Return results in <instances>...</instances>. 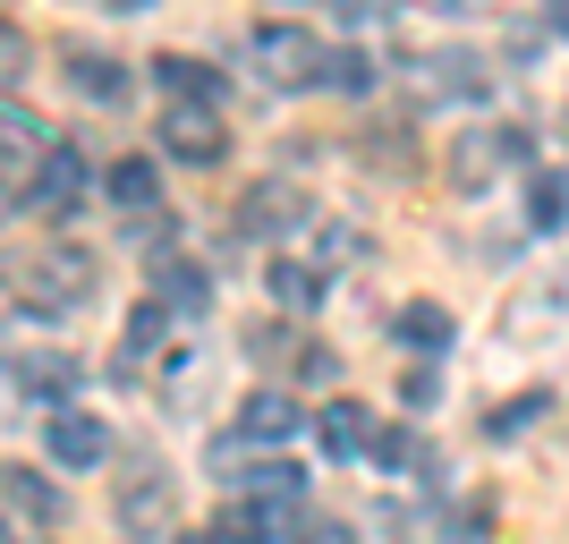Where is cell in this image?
<instances>
[{"instance_id":"3957f363","label":"cell","mask_w":569,"mask_h":544,"mask_svg":"<svg viewBox=\"0 0 569 544\" xmlns=\"http://www.w3.org/2000/svg\"><path fill=\"white\" fill-rule=\"evenodd\" d=\"M400 69H417V95H426V102H476V95H485V60H476V51H459V43L408 51Z\"/></svg>"},{"instance_id":"d4e9b609","label":"cell","mask_w":569,"mask_h":544,"mask_svg":"<svg viewBox=\"0 0 569 544\" xmlns=\"http://www.w3.org/2000/svg\"><path fill=\"white\" fill-rule=\"evenodd\" d=\"M26 383H34V392H69V383H77V357H69V349L26 357Z\"/></svg>"},{"instance_id":"ffe728a7","label":"cell","mask_w":569,"mask_h":544,"mask_svg":"<svg viewBox=\"0 0 569 544\" xmlns=\"http://www.w3.org/2000/svg\"><path fill=\"white\" fill-rule=\"evenodd\" d=\"M527 221H536V230H561L569 221V179L561 170H536V179H527Z\"/></svg>"},{"instance_id":"8992f818","label":"cell","mask_w":569,"mask_h":544,"mask_svg":"<svg viewBox=\"0 0 569 544\" xmlns=\"http://www.w3.org/2000/svg\"><path fill=\"white\" fill-rule=\"evenodd\" d=\"M60 69H69V86L86 102H128V86H137L128 60H111V51H94V43H69V51H60Z\"/></svg>"},{"instance_id":"5bb4252c","label":"cell","mask_w":569,"mask_h":544,"mask_svg":"<svg viewBox=\"0 0 569 544\" xmlns=\"http://www.w3.org/2000/svg\"><path fill=\"white\" fill-rule=\"evenodd\" d=\"M400 340H408L417 357H442V349H451V307H433V298H408V307H400Z\"/></svg>"},{"instance_id":"4fadbf2b","label":"cell","mask_w":569,"mask_h":544,"mask_svg":"<svg viewBox=\"0 0 569 544\" xmlns=\"http://www.w3.org/2000/svg\"><path fill=\"white\" fill-rule=\"evenodd\" d=\"M153 281H162L153 298H162L170 315H204V307H213V281H204V264H179V256H170Z\"/></svg>"},{"instance_id":"5b68a950","label":"cell","mask_w":569,"mask_h":544,"mask_svg":"<svg viewBox=\"0 0 569 544\" xmlns=\"http://www.w3.org/2000/svg\"><path fill=\"white\" fill-rule=\"evenodd\" d=\"M43 451H51V468H102V459H111V426L86 417V408H51Z\"/></svg>"},{"instance_id":"f546056e","label":"cell","mask_w":569,"mask_h":544,"mask_svg":"<svg viewBox=\"0 0 569 544\" xmlns=\"http://www.w3.org/2000/svg\"><path fill=\"white\" fill-rule=\"evenodd\" d=\"M501 137V162H536V137H527V128H493Z\"/></svg>"},{"instance_id":"d6a6232c","label":"cell","mask_w":569,"mask_h":544,"mask_svg":"<svg viewBox=\"0 0 569 544\" xmlns=\"http://www.w3.org/2000/svg\"><path fill=\"white\" fill-rule=\"evenodd\" d=\"M196 544H204V536H196Z\"/></svg>"},{"instance_id":"277c9868","label":"cell","mask_w":569,"mask_h":544,"mask_svg":"<svg viewBox=\"0 0 569 544\" xmlns=\"http://www.w3.org/2000/svg\"><path fill=\"white\" fill-rule=\"evenodd\" d=\"M162 154H170V162L213 170L221 154H230V137H221V111H213V102H170V119H162Z\"/></svg>"},{"instance_id":"83f0119b","label":"cell","mask_w":569,"mask_h":544,"mask_svg":"<svg viewBox=\"0 0 569 544\" xmlns=\"http://www.w3.org/2000/svg\"><path fill=\"white\" fill-rule=\"evenodd\" d=\"M298 536L307 544H357V527L349 520H298Z\"/></svg>"},{"instance_id":"484cf974","label":"cell","mask_w":569,"mask_h":544,"mask_svg":"<svg viewBox=\"0 0 569 544\" xmlns=\"http://www.w3.org/2000/svg\"><path fill=\"white\" fill-rule=\"evenodd\" d=\"M366 451H375L382 468H408V459H417V434H408V426H375V443H366Z\"/></svg>"},{"instance_id":"cb8c5ba5","label":"cell","mask_w":569,"mask_h":544,"mask_svg":"<svg viewBox=\"0 0 569 544\" xmlns=\"http://www.w3.org/2000/svg\"><path fill=\"white\" fill-rule=\"evenodd\" d=\"M272 527H281V511H263L256 494H238L230 511H221V536H230V544H263Z\"/></svg>"},{"instance_id":"4316f807","label":"cell","mask_w":569,"mask_h":544,"mask_svg":"<svg viewBox=\"0 0 569 544\" xmlns=\"http://www.w3.org/2000/svg\"><path fill=\"white\" fill-rule=\"evenodd\" d=\"M18 77H26V26L0 18V86H18Z\"/></svg>"},{"instance_id":"1f68e13d","label":"cell","mask_w":569,"mask_h":544,"mask_svg":"<svg viewBox=\"0 0 569 544\" xmlns=\"http://www.w3.org/2000/svg\"><path fill=\"white\" fill-rule=\"evenodd\" d=\"M9 205H18V196H9V188H0V221H9Z\"/></svg>"},{"instance_id":"ac0fdd59","label":"cell","mask_w":569,"mask_h":544,"mask_svg":"<svg viewBox=\"0 0 569 544\" xmlns=\"http://www.w3.org/2000/svg\"><path fill=\"white\" fill-rule=\"evenodd\" d=\"M289 426H298V408H289L281 392H256V400L238 408V434H247V443H281Z\"/></svg>"},{"instance_id":"2e32d148","label":"cell","mask_w":569,"mask_h":544,"mask_svg":"<svg viewBox=\"0 0 569 544\" xmlns=\"http://www.w3.org/2000/svg\"><path fill=\"white\" fill-rule=\"evenodd\" d=\"M323 86H332V95H375V51H357V43H332L323 51Z\"/></svg>"},{"instance_id":"ba28073f","label":"cell","mask_w":569,"mask_h":544,"mask_svg":"<svg viewBox=\"0 0 569 544\" xmlns=\"http://www.w3.org/2000/svg\"><path fill=\"white\" fill-rule=\"evenodd\" d=\"M102 196H111L119 214L153 221V214H162V170H153V162H137V154H128V162H111V170H102Z\"/></svg>"},{"instance_id":"d6986e66","label":"cell","mask_w":569,"mask_h":544,"mask_svg":"<svg viewBox=\"0 0 569 544\" xmlns=\"http://www.w3.org/2000/svg\"><path fill=\"white\" fill-rule=\"evenodd\" d=\"M247 494H256L263 511H289V502L307 494V476L289 468V459H256V476H247Z\"/></svg>"},{"instance_id":"603a6c76","label":"cell","mask_w":569,"mask_h":544,"mask_svg":"<svg viewBox=\"0 0 569 544\" xmlns=\"http://www.w3.org/2000/svg\"><path fill=\"white\" fill-rule=\"evenodd\" d=\"M493 162H501V137H459L451 145V179H459V188H485Z\"/></svg>"},{"instance_id":"9c48e42d","label":"cell","mask_w":569,"mask_h":544,"mask_svg":"<svg viewBox=\"0 0 569 544\" xmlns=\"http://www.w3.org/2000/svg\"><path fill=\"white\" fill-rule=\"evenodd\" d=\"M315 443L332 451V459H357V451L375 443V417H366L357 400H323L315 408Z\"/></svg>"},{"instance_id":"8fae6325","label":"cell","mask_w":569,"mask_h":544,"mask_svg":"<svg viewBox=\"0 0 569 544\" xmlns=\"http://www.w3.org/2000/svg\"><path fill=\"white\" fill-rule=\"evenodd\" d=\"M86 289H94V264L77 256V247H51V256L34 264V298H43V307L51 298H86Z\"/></svg>"},{"instance_id":"44dd1931","label":"cell","mask_w":569,"mask_h":544,"mask_svg":"<svg viewBox=\"0 0 569 544\" xmlns=\"http://www.w3.org/2000/svg\"><path fill=\"white\" fill-rule=\"evenodd\" d=\"M536 417H552V392H519V400H501L493 417H485V434H493V443H519Z\"/></svg>"},{"instance_id":"7a4b0ae2","label":"cell","mask_w":569,"mask_h":544,"mask_svg":"<svg viewBox=\"0 0 569 544\" xmlns=\"http://www.w3.org/2000/svg\"><path fill=\"white\" fill-rule=\"evenodd\" d=\"M86 188H94V170H86V154L60 137L43 162H34V179H26V214H51V221H60V214L86 205Z\"/></svg>"},{"instance_id":"6da1fadb","label":"cell","mask_w":569,"mask_h":544,"mask_svg":"<svg viewBox=\"0 0 569 544\" xmlns=\"http://www.w3.org/2000/svg\"><path fill=\"white\" fill-rule=\"evenodd\" d=\"M256 69H263V86H281V95L323 86V43H315V26H298V18L256 26Z\"/></svg>"},{"instance_id":"9a60e30c","label":"cell","mask_w":569,"mask_h":544,"mask_svg":"<svg viewBox=\"0 0 569 544\" xmlns=\"http://www.w3.org/2000/svg\"><path fill=\"white\" fill-rule=\"evenodd\" d=\"M153 77L170 86V102H213V95H221V77L204 69V60H188V51H162V60H153Z\"/></svg>"},{"instance_id":"7c38bea8","label":"cell","mask_w":569,"mask_h":544,"mask_svg":"<svg viewBox=\"0 0 569 544\" xmlns=\"http://www.w3.org/2000/svg\"><path fill=\"white\" fill-rule=\"evenodd\" d=\"M119 520L137 527V536H153V527L170 520V485H162V468H137V485H119Z\"/></svg>"},{"instance_id":"f1b7e54d","label":"cell","mask_w":569,"mask_h":544,"mask_svg":"<svg viewBox=\"0 0 569 544\" xmlns=\"http://www.w3.org/2000/svg\"><path fill=\"white\" fill-rule=\"evenodd\" d=\"M433 392H442V383H433V366H417V375L400 383V400H408V408H433Z\"/></svg>"},{"instance_id":"e0dca14e","label":"cell","mask_w":569,"mask_h":544,"mask_svg":"<svg viewBox=\"0 0 569 544\" xmlns=\"http://www.w3.org/2000/svg\"><path fill=\"white\" fill-rule=\"evenodd\" d=\"M162 340H170V307H162V298H137L128 324H119V349H128V357H153Z\"/></svg>"},{"instance_id":"52a82bcc","label":"cell","mask_w":569,"mask_h":544,"mask_svg":"<svg viewBox=\"0 0 569 544\" xmlns=\"http://www.w3.org/2000/svg\"><path fill=\"white\" fill-rule=\"evenodd\" d=\"M238 230H247V238L298 230V188H289V179H256V188L238 196Z\"/></svg>"},{"instance_id":"7402d4cb","label":"cell","mask_w":569,"mask_h":544,"mask_svg":"<svg viewBox=\"0 0 569 544\" xmlns=\"http://www.w3.org/2000/svg\"><path fill=\"white\" fill-rule=\"evenodd\" d=\"M272 298H281L289 315L323 307V273H315V264H272Z\"/></svg>"},{"instance_id":"4dcf8cb0","label":"cell","mask_w":569,"mask_h":544,"mask_svg":"<svg viewBox=\"0 0 569 544\" xmlns=\"http://www.w3.org/2000/svg\"><path fill=\"white\" fill-rule=\"evenodd\" d=\"M552 34H569V9H552Z\"/></svg>"},{"instance_id":"30bf717a","label":"cell","mask_w":569,"mask_h":544,"mask_svg":"<svg viewBox=\"0 0 569 544\" xmlns=\"http://www.w3.org/2000/svg\"><path fill=\"white\" fill-rule=\"evenodd\" d=\"M0 502L18 511V520H60V485L43 468H0Z\"/></svg>"}]
</instances>
